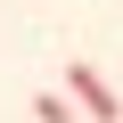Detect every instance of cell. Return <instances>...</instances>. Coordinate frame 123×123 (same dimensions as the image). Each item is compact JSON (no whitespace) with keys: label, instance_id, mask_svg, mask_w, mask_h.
Wrapping results in <instances>:
<instances>
[{"label":"cell","instance_id":"obj_1","mask_svg":"<svg viewBox=\"0 0 123 123\" xmlns=\"http://www.w3.org/2000/svg\"><path fill=\"white\" fill-rule=\"evenodd\" d=\"M66 90H74V107H82L90 123H115V115H123V90H107V74H98V66H82V57H74Z\"/></svg>","mask_w":123,"mask_h":123},{"label":"cell","instance_id":"obj_2","mask_svg":"<svg viewBox=\"0 0 123 123\" xmlns=\"http://www.w3.org/2000/svg\"><path fill=\"white\" fill-rule=\"evenodd\" d=\"M33 123H74V98H66V90H41V98H33Z\"/></svg>","mask_w":123,"mask_h":123}]
</instances>
